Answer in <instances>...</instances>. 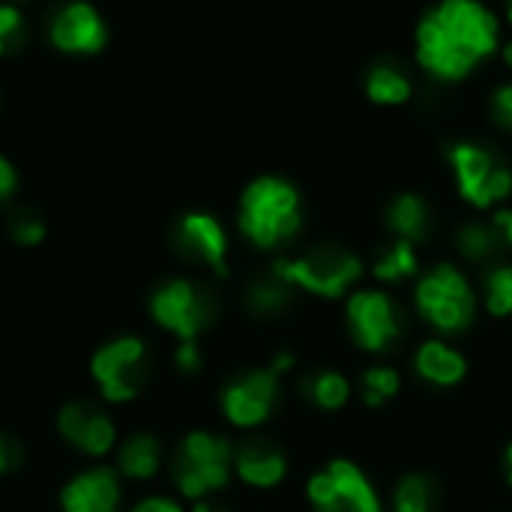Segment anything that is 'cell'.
<instances>
[{"instance_id":"cell-18","label":"cell","mask_w":512,"mask_h":512,"mask_svg":"<svg viewBox=\"0 0 512 512\" xmlns=\"http://www.w3.org/2000/svg\"><path fill=\"white\" fill-rule=\"evenodd\" d=\"M387 225L399 234V240L417 243L429 231V207L417 192H402L387 207Z\"/></svg>"},{"instance_id":"cell-6","label":"cell","mask_w":512,"mask_h":512,"mask_svg":"<svg viewBox=\"0 0 512 512\" xmlns=\"http://www.w3.org/2000/svg\"><path fill=\"white\" fill-rule=\"evenodd\" d=\"M231 465V444L225 438H216L210 432H192L186 435L180 456L174 462L177 489L186 498H201L213 489L228 486Z\"/></svg>"},{"instance_id":"cell-2","label":"cell","mask_w":512,"mask_h":512,"mask_svg":"<svg viewBox=\"0 0 512 512\" xmlns=\"http://www.w3.org/2000/svg\"><path fill=\"white\" fill-rule=\"evenodd\" d=\"M300 195L282 177H258L240 198V231L261 249H273L300 231Z\"/></svg>"},{"instance_id":"cell-9","label":"cell","mask_w":512,"mask_h":512,"mask_svg":"<svg viewBox=\"0 0 512 512\" xmlns=\"http://www.w3.org/2000/svg\"><path fill=\"white\" fill-rule=\"evenodd\" d=\"M348 324L357 345L366 351H384L402 333L399 306L378 288H360L348 297Z\"/></svg>"},{"instance_id":"cell-15","label":"cell","mask_w":512,"mask_h":512,"mask_svg":"<svg viewBox=\"0 0 512 512\" xmlns=\"http://www.w3.org/2000/svg\"><path fill=\"white\" fill-rule=\"evenodd\" d=\"M327 474L336 486L330 512H384L378 492L372 489L369 477L354 462L336 459L327 465Z\"/></svg>"},{"instance_id":"cell-35","label":"cell","mask_w":512,"mask_h":512,"mask_svg":"<svg viewBox=\"0 0 512 512\" xmlns=\"http://www.w3.org/2000/svg\"><path fill=\"white\" fill-rule=\"evenodd\" d=\"M495 231L507 246H512V210H498L495 213Z\"/></svg>"},{"instance_id":"cell-5","label":"cell","mask_w":512,"mask_h":512,"mask_svg":"<svg viewBox=\"0 0 512 512\" xmlns=\"http://www.w3.org/2000/svg\"><path fill=\"white\" fill-rule=\"evenodd\" d=\"M447 159L453 165L462 198H468L474 207H489L512 192V171L495 159L492 150L471 141H456L447 147Z\"/></svg>"},{"instance_id":"cell-7","label":"cell","mask_w":512,"mask_h":512,"mask_svg":"<svg viewBox=\"0 0 512 512\" xmlns=\"http://www.w3.org/2000/svg\"><path fill=\"white\" fill-rule=\"evenodd\" d=\"M150 315L165 330L177 333L180 342H195V336L210 324L213 303L189 279H171L159 285L150 297Z\"/></svg>"},{"instance_id":"cell-39","label":"cell","mask_w":512,"mask_h":512,"mask_svg":"<svg viewBox=\"0 0 512 512\" xmlns=\"http://www.w3.org/2000/svg\"><path fill=\"white\" fill-rule=\"evenodd\" d=\"M507 15H510V21H512V3H510V9H507Z\"/></svg>"},{"instance_id":"cell-29","label":"cell","mask_w":512,"mask_h":512,"mask_svg":"<svg viewBox=\"0 0 512 512\" xmlns=\"http://www.w3.org/2000/svg\"><path fill=\"white\" fill-rule=\"evenodd\" d=\"M492 117H495L501 126L512 129V81L501 84V87L492 93Z\"/></svg>"},{"instance_id":"cell-1","label":"cell","mask_w":512,"mask_h":512,"mask_svg":"<svg viewBox=\"0 0 512 512\" xmlns=\"http://www.w3.org/2000/svg\"><path fill=\"white\" fill-rule=\"evenodd\" d=\"M498 18L477 0H447L417 27V57L438 78H462L498 48Z\"/></svg>"},{"instance_id":"cell-21","label":"cell","mask_w":512,"mask_h":512,"mask_svg":"<svg viewBox=\"0 0 512 512\" xmlns=\"http://www.w3.org/2000/svg\"><path fill=\"white\" fill-rule=\"evenodd\" d=\"M303 396H306L312 405H318V408L336 411V408H342V405L348 402L351 384H348L345 375L327 369V372H315L312 378L303 381Z\"/></svg>"},{"instance_id":"cell-37","label":"cell","mask_w":512,"mask_h":512,"mask_svg":"<svg viewBox=\"0 0 512 512\" xmlns=\"http://www.w3.org/2000/svg\"><path fill=\"white\" fill-rule=\"evenodd\" d=\"M507 477H510V483H512V444L507 447Z\"/></svg>"},{"instance_id":"cell-32","label":"cell","mask_w":512,"mask_h":512,"mask_svg":"<svg viewBox=\"0 0 512 512\" xmlns=\"http://www.w3.org/2000/svg\"><path fill=\"white\" fill-rule=\"evenodd\" d=\"M132 512H183V507H180L177 501H171V498L156 495V498H144V501H138Z\"/></svg>"},{"instance_id":"cell-13","label":"cell","mask_w":512,"mask_h":512,"mask_svg":"<svg viewBox=\"0 0 512 512\" xmlns=\"http://www.w3.org/2000/svg\"><path fill=\"white\" fill-rule=\"evenodd\" d=\"M177 243L186 255L201 258L204 264H210L216 273H228L225 255H228V237L225 228L219 225L216 216L210 213H186L177 222Z\"/></svg>"},{"instance_id":"cell-34","label":"cell","mask_w":512,"mask_h":512,"mask_svg":"<svg viewBox=\"0 0 512 512\" xmlns=\"http://www.w3.org/2000/svg\"><path fill=\"white\" fill-rule=\"evenodd\" d=\"M15 186H18V174L12 168V162L6 156H0V201L9 198L15 192Z\"/></svg>"},{"instance_id":"cell-4","label":"cell","mask_w":512,"mask_h":512,"mask_svg":"<svg viewBox=\"0 0 512 512\" xmlns=\"http://www.w3.org/2000/svg\"><path fill=\"white\" fill-rule=\"evenodd\" d=\"M417 306L432 327L444 333H459L471 324L477 300L465 273L456 264L444 261V264H435L417 282Z\"/></svg>"},{"instance_id":"cell-11","label":"cell","mask_w":512,"mask_h":512,"mask_svg":"<svg viewBox=\"0 0 512 512\" xmlns=\"http://www.w3.org/2000/svg\"><path fill=\"white\" fill-rule=\"evenodd\" d=\"M51 42L60 51L90 54L108 42V27L90 3H69L51 21Z\"/></svg>"},{"instance_id":"cell-16","label":"cell","mask_w":512,"mask_h":512,"mask_svg":"<svg viewBox=\"0 0 512 512\" xmlns=\"http://www.w3.org/2000/svg\"><path fill=\"white\" fill-rule=\"evenodd\" d=\"M414 363H417V372H420L426 381L444 384V387L459 384V381L465 378V372H468L465 357H462L453 345H447V342H441V339H426V342L417 348Z\"/></svg>"},{"instance_id":"cell-24","label":"cell","mask_w":512,"mask_h":512,"mask_svg":"<svg viewBox=\"0 0 512 512\" xmlns=\"http://www.w3.org/2000/svg\"><path fill=\"white\" fill-rule=\"evenodd\" d=\"M249 306L258 315H276L291 303V285H285L282 279H267V282H255L246 294Z\"/></svg>"},{"instance_id":"cell-22","label":"cell","mask_w":512,"mask_h":512,"mask_svg":"<svg viewBox=\"0 0 512 512\" xmlns=\"http://www.w3.org/2000/svg\"><path fill=\"white\" fill-rule=\"evenodd\" d=\"M396 512H432L435 510V483L426 474H405L393 492Z\"/></svg>"},{"instance_id":"cell-14","label":"cell","mask_w":512,"mask_h":512,"mask_svg":"<svg viewBox=\"0 0 512 512\" xmlns=\"http://www.w3.org/2000/svg\"><path fill=\"white\" fill-rule=\"evenodd\" d=\"M63 512H117L120 483L111 468H93L78 474L60 495Z\"/></svg>"},{"instance_id":"cell-28","label":"cell","mask_w":512,"mask_h":512,"mask_svg":"<svg viewBox=\"0 0 512 512\" xmlns=\"http://www.w3.org/2000/svg\"><path fill=\"white\" fill-rule=\"evenodd\" d=\"M21 24H24V18H21V12L15 9V6H6V3H0V54L15 42V36H18V30H21Z\"/></svg>"},{"instance_id":"cell-27","label":"cell","mask_w":512,"mask_h":512,"mask_svg":"<svg viewBox=\"0 0 512 512\" xmlns=\"http://www.w3.org/2000/svg\"><path fill=\"white\" fill-rule=\"evenodd\" d=\"M486 306L492 315H512V264H501L486 276Z\"/></svg>"},{"instance_id":"cell-30","label":"cell","mask_w":512,"mask_h":512,"mask_svg":"<svg viewBox=\"0 0 512 512\" xmlns=\"http://www.w3.org/2000/svg\"><path fill=\"white\" fill-rule=\"evenodd\" d=\"M15 240L18 243H24V246H36L39 240H45V225L39 222V219H21L18 225H15Z\"/></svg>"},{"instance_id":"cell-12","label":"cell","mask_w":512,"mask_h":512,"mask_svg":"<svg viewBox=\"0 0 512 512\" xmlns=\"http://www.w3.org/2000/svg\"><path fill=\"white\" fill-rule=\"evenodd\" d=\"M57 426H60V435L75 444L78 450L90 453V456H105L111 447H114V423L108 420V414L90 408V405H81V402H72L60 411L57 417Z\"/></svg>"},{"instance_id":"cell-17","label":"cell","mask_w":512,"mask_h":512,"mask_svg":"<svg viewBox=\"0 0 512 512\" xmlns=\"http://www.w3.org/2000/svg\"><path fill=\"white\" fill-rule=\"evenodd\" d=\"M288 471V462L279 450L267 447V444H249L240 450L237 456V474L243 483L258 486V489H270L276 483H282Z\"/></svg>"},{"instance_id":"cell-23","label":"cell","mask_w":512,"mask_h":512,"mask_svg":"<svg viewBox=\"0 0 512 512\" xmlns=\"http://www.w3.org/2000/svg\"><path fill=\"white\" fill-rule=\"evenodd\" d=\"M372 273L384 282H399L405 276H414L417 273V252H414V243L408 240H393L375 261Z\"/></svg>"},{"instance_id":"cell-36","label":"cell","mask_w":512,"mask_h":512,"mask_svg":"<svg viewBox=\"0 0 512 512\" xmlns=\"http://www.w3.org/2000/svg\"><path fill=\"white\" fill-rule=\"evenodd\" d=\"M192 512H219V510H216L213 504H204V501H201V504H195V510Z\"/></svg>"},{"instance_id":"cell-3","label":"cell","mask_w":512,"mask_h":512,"mask_svg":"<svg viewBox=\"0 0 512 512\" xmlns=\"http://www.w3.org/2000/svg\"><path fill=\"white\" fill-rule=\"evenodd\" d=\"M360 273H363V261L339 243H318L297 258H282L273 264L276 279L321 297H342L348 285L360 279Z\"/></svg>"},{"instance_id":"cell-31","label":"cell","mask_w":512,"mask_h":512,"mask_svg":"<svg viewBox=\"0 0 512 512\" xmlns=\"http://www.w3.org/2000/svg\"><path fill=\"white\" fill-rule=\"evenodd\" d=\"M18 462H21V450H18V444L0 432V474H9L12 468H18Z\"/></svg>"},{"instance_id":"cell-26","label":"cell","mask_w":512,"mask_h":512,"mask_svg":"<svg viewBox=\"0 0 512 512\" xmlns=\"http://www.w3.org/2000/svg\"><path fill=\"white\" fill-rule=\"evenodd\" d=\"M459 249H462L465 258L483 261V258H489L498 249V231L486 228L480 222H468V225L459 228Z\"/></svg>"},{"instance_id":"cell-33","label":"cell","mask_w":512,"mask_h":512,"mask_svg":"<svg viewBox=\"0 0 512 512\" xmlns=\"http://www.w3.org/2000/svg\"><path fill=\"white\" fill-rule=\"evenodd\" d=\"M177 366L183 372H195L201 366V354H198L195 342H180V348H177Z\"/></svg>"},{"instance_id":"cell-10","label":"cell","mask_w":512,"mask_h":512,"mask_svg":"<svg viewBox=\"0 0 512 512\" xmlns=\"http://www.w3.org/2000/svg\"><path fill=\"white\" fill-rule=\"evenodd\" d=\"M276 393L279 375L273 369H255L222 390V411L234 426H258L273 411Z\"/></svg>"},{"instance_id":"cell-19","label":"cell","mask_w":512,"mask_h":512,"mask_svg":"<svg viewBox=\"0 0 512 512\" xmlns=\"http://www.w3.org/2000/svg\"><path fill=\"white\" fill-rule=\"evenodd\" d=\"M366 93L381 105H399L411 96V78L399 66L378 63L366 75Z\"/></svg>"},{"instance_id":"cell-20","label":"cell","mask_w":512,"mask_h":512,"mask_svg":"<svg viewBox=\"0 0 512 512\" xmlns=\"http://www.w3.org/2000/svg\"><path fill=\"white\" fill-rule=\"evenodd\" d=\"M120 471L132 480H147L159 471V444L150 435H132L120 447Z\"/></svg>"},{"instance_id":"cell-25","label":"cell","mask_w":512,"mask_h":512,"mask_svg":"<svg viewBox=\"0 0 512 512\" xmlns=\"http://www.w3.org/2000/svg\"><path fill=\"white\" fill-rule=\"evenodd\" d=\"M399 384L402 378L393 366H372L363 372V402L369 408H378L381 402L399 393Z\"/></svg>"},{"instance_id":"cell-38","label":"cell","mask_w":512,"mask_h":512,"mask_svg":"<svg viewBox=\"0 0 512 512\" xmlns=\"http://www.w3.org/2000/svg\"><path fill=\"white\" fill-rule=\"evenodd\" d=\"M504 60H507V63L512 66V39L507 42V45H504Z\"/></svg>"},{"instance_id":"cell-8","label":"cell","mask_w":512,"mask_h":512,"mask_svg":"<svg viewBox=\"0 0 512 512\" xmlns=\"http://www.w3.org/2000/svg\"><path fill=\"white\" fill-rule=\"evenodd\" d=\"M144 357L147 348L135 336H120L93 354L90 372L99 381V390L108 402H126L138 396L144 384Z\"/></svg>"}]
</instances>
